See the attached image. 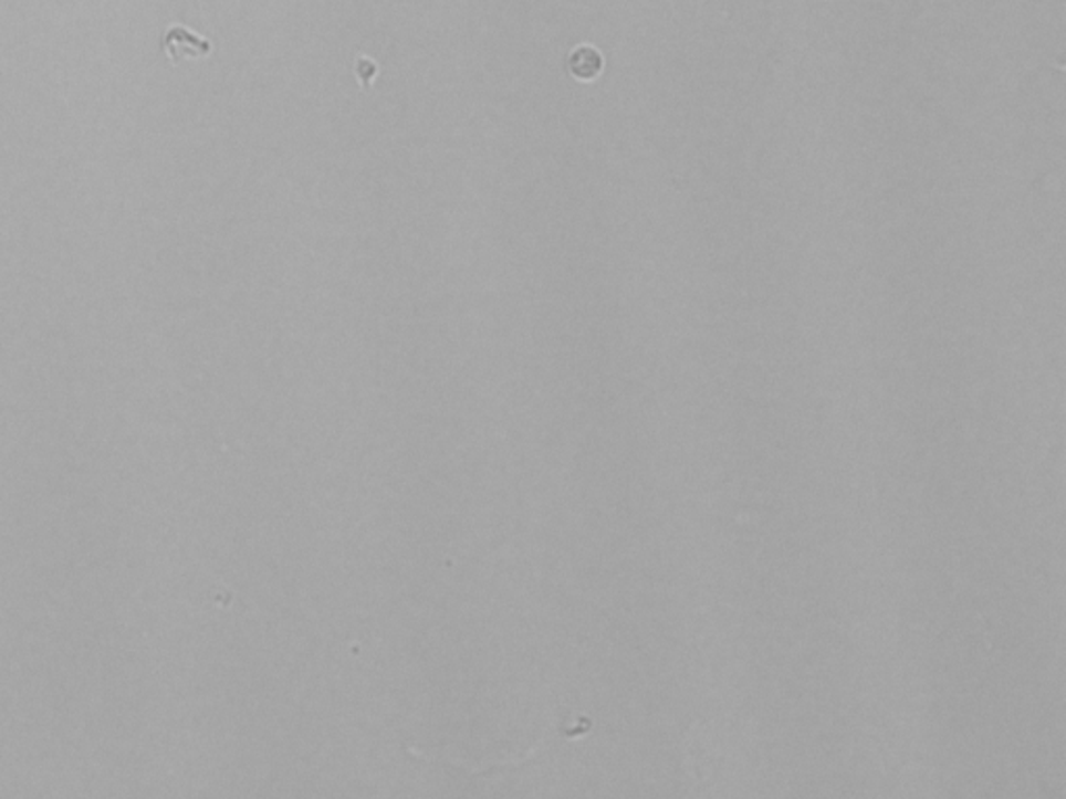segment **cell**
<instances>
[{
    "mask_svg": "<svg viewBox=\"0 0 1066 799\" xmlns=\"http://www.w3.org/2000/svg\"><path fill=\"white\" fill-rule=\"evenodd\" d=\"M603 70H605V59L594 46L584 44V46H577V49L571 51L569 59H567V72L577 82L589 84L603 73Z\"/></svg>",
    "mask_w": 1066,
    "mask_h": 799,
    "instance_id": "obj_1",
    "label": "cell"
},
{
    "mask_svg": "<svg viewBox=\"0 0 1066 799\" xmlns=\"http://www.w3.org/2000/svg\"><path fill=\"white\" fill-rule=\"evenodd\" d=\"M163 49L174 61H178L181 56H202L211 53V44L202 38L195 36L186 28H171L165 34Z\"/></svg>",
    "mask_w": 1066,
    "mask_h": 799,
    "instance_id": "obj_2",
    "label": "cell"
},
{
    "mask_svg": "<svg viewBox=\"0 0 1066 799\" xmlns=\"http://www.w3.org/2000/svg\"><path fill=\"white\" fill-rule=\"evenodd\" d=\"M375 73H377V65H375L374 61H369V59H365V56H360V59L356 61V77H360L363 88H369Z\"/></svg>",
    "mask_w": 1066,
    "mask_h": 799,
    "instance_id": "obj_3",
    "label": "cell"
}]
</instances>
